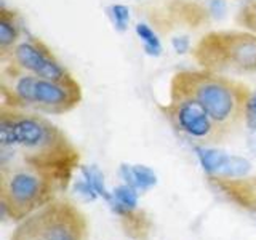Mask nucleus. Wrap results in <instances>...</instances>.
Masks as SVG:
<instances>
[{"mask_svg": "<svg viewBox=\"0 0 256 240\" xmlns=\"http://www.w3.org/2000/svg\"><path fill=\"white\" fill-rule=\"evenodd\" d=\"M0 214L24 220L53 198L54 182L38 168L10 160L0 165Z\"/></svg>", "mask_w": 256, "mask_h": 240, "instance_id": "obj_4", "label": "nucleus"}, {"mask_svg": "<svg viewBox=\"0 0 256 240\" xmlns=\"http://www.w3.org/2000/svg\"><path fill=\"white\" fill-rule=\"evenodd\" d=\"M78 170H80V176L96 190V194L100 196V198L108 202L112 196V190L108 189L106 181H104V174L100 168L96 165H80Z\"/></svg>", "mask_w": 256, "mask_h": 240, "instance_id": "obj_14", "label": "nucleus"}, {"mask_svg": "<svg viewBox=\"0 0 256 240\" xmlns=\"http://www.w3.org/2000/svg\"><path fill=\"white\" fill-rule=\"evenodd\" d=\"M250 170H252V164L248 162L245 157L229 156L228 162L224 164V166L221 168V172L218 173V176H214V178H220V180H240V178H246V174L250 173Z\"/></svg>", "mask_w": 256, "mask_h": 240, "instance_id": "obj_15", "label": "nucleus"}, {"mask_svg": "<svg viewBox=\"0 0 256 240\" xmlns=\"http://www.w3.org/2000/svg\"><path fill=\"white\" fill-rule=\"evenodd\" d=\"M245 125L252 132H256V90L252 92L250 98L246 102V112H245Z\"/></svg>", "mask_w": 256, "mask_h": 240, "instance_id": "obj_19", "label": "nucleus"}, {"mask_svg": "<svg viewBox=\"0 0 256 240\" xmlns=\"http://www.w3.org/2000/svg\"><path fill=\"white\" fill-rule=\"evenodd\" d=\"M140 202V190L128 186V184H120V186L112 189V196L108 200V205L120 218H133V213L138 208Z\"/></svg>", "mask_w": 256, "mask_h": 240, "instance_id": "obj_9", "label": "nucleus"}, {"mask_svg": "<svg viewBox=\"0 0 256 240\" xmlns=\"http://www.w3.org/2000/svg\"><path fill=\"white\" fill-rule=\"evenodd\" d=\"M246 2H248V0H246Z\"/></svg>", "mask_w": 256, "mask_h": 240, "instance_id": "obj_22", "label": "nucleus"}, {"mask_svg": "<svg viewBox=\"0 0 256 240\" xmlns=\"http://www.w3.org/2000/svg\"><path fill=\"white\" fill-rule=\"evenodd\" d=\"M0 146L44 172L54 186H66L78 164V152L58 126L42 116L12 108H2L0 114Z\"/></svg>", "mask_w": 256, "mask_h": 240, "instance_id": "obj_1", "label": "nucleus"}, {"mask_svg": "<svg viewBox=\"0 0 256 240\" xmlns=\"http://www.w3.org/2000/svg\"><path fill=\"white\" fill-rule=\"evenodd\" d=\"M172 46L178 54H184L190 50V40L186 36H178L172 38Z\"/></svg>", "mask_w": 256, "mask_h": 240, "instance_id": "obj_20", "label": "nucleus"}, {"mask_svg": "<svg viewBox=\"0 0 256 240\" xmlns=\"http://www.w3.org/2000/svg\"><path fill=\"white\" fill-rule=\"evenodd\" d=\"M237 22L245 30L256 34V0H248L237 13Z\"/></svg>", "mask_w": 256, "mask_h": 240, "instance_id": "obj_17", "label": "nucleus"}, {"mask_svg": "<svg viewBox=\"0 0 256 240\" xmlns=\"http://www.w3.org/2000/svg\"><path fill=\"white\" fill-rule=\"evenodd\" d=\"M164 112L180 133L205 146L220 142L228 136L194 98L184 93L170 90V101Z\"/></svg>", "mask_w": 256, "mask_h": 240, "instance_id": "obj_6", "label": "nucleus"}, {"mask_svg": "<svg viewBox=\"0 0 256 240\" xmlns=\"http://www.w3.org/2000/svg\"><path fill=\"white\" fill-rule=\"evenodd\" d=\"M108 14L114 24L116 30L125 32L128 29V22H130V8L124 4H112L108 8Z\"/></svg>", "mask_w": 256, "mask_h": 240, "instance_id": "obj_16", "label": "nucleus"}, {"mask_svg": "<svg viewBox=\"0 0 256 240\" xmlns=\"http://www.w3.org/2000/svg\"><path fill=\"white\" fill-rule=\"evenodd\" d=\"M21 38V26L16 14L2 4L0 8V54H6Z\"/></svg>", "mask_w": 256, "mask_h": 240, "instance_id": "obj_11", "label": "nucleus"}, {"mask_svg": "<svg viewBox=\"0 0 256 240\" xmlns=\"http://www.w3.org/2000/svg\"><path fill=\"white\" fill-rule=\"evenodd\" d=\"M74 190L78 197H82L85 200V202H94V200L100 197L98 194H96V190L82 178V176H80V180H77L74 182Z\"/></svg>", "mask_w": 256, "mask_h": 240, "instance_id": "obj_18", "label": "nucleus"}, {"mask_svg": "<svg viewBox=\"0 0 256 240\" xmlns=\"http://www.w3.org/2000/svg\"><path fill=\"white\" fill-rule=\"evenodd\" d=\"M134 32L138 38L141 40L142 44V48L144 52H146L148 56H152V58H158L160 54L164 52V46H162V42H160L158 36L156 34L152 28L146 22H138L134 26Z\"/></svg>", "mask_w": 256, "mask_h": 240, "instance_id": "obj_13", "label": "nucleus"}, {"mask_svg": "<svg viewBox=\"0 0 256 240\" xmlns=\"http://www.w3.org/2000/svg\"><path fill=\"white\" fill-rule=\"evenodd\" d=\"M12 240H86V221L74 205L52 200L21 220Z\"/></svg>", "mask_w": 256, "mask_h": 240, "instance_id": "obj_5", "label": "nucleus"}, {"mask_svg": "<svg viewBox=\"0 0 256 240\" xmlns=\"http://www.w3.org/2000/svg\"><path fill=\"white\" fill-rule=\"evenodd\" d=\"M80 101H82V88L77 80L70 84H61L37 77L30 109L45 114H66L77 108Z\"/></svg>", "mask_w": 256, "mask_h": 240, "instance_id": "obj_7", "label": "nucleus"}, {"mask_svg": "<svg viewBox=\"0 0 256 240\" xmlns=\"http://www.w3.org/2000/svg\"><path fill=\"white\" fill-rule=\"evenodd\" d=\"M170 90L194 98L226 134L245 124L246 102L252 90L229 76L204 69L180 70L172 77Z\"/></svg>", "mask_w": 256, "mask_h": 240, "instance_id": "obj_2", "label": "nucleus"}, {"mask_svg": "<svg viewBox=\"0 0 256 240\" xmlns=\"http://www.w3.org/2000/svg\"><path fill=\"white\" fill-rule=\"evenodd\" d=\"M53 56L54 54L52 53V50L42 42V40H38L36 37H29L16 44L10 53L0 54V60L12 61L14 66H18L20 69L38 77V74L42 72V69L46 66V62L50 61Z\"/></svg>", "mask_w": 256, "mask_h": 240, "instance_id": "obj_8", "label": "nucleus"}, {"mask_svg": "<svg viewBox=\"0 0 256 240\" xmlns=\"http://www.w3.org/2000/svg\"><path fill=\"white\" fill-rule=\"evenodd\" d=\"M200 69L221 76L256 72V34L248 30H212L192 48Z\"/></svg>", "mask_w": 256, "mask_h": 240, "instance_id": "obj_3", "label": "nucleus"}, {"mask_svg": "<svg viewBox=\"0 0 256 240\" xmlns=\"http://www.w3.org/2000/svg\"><path fill=\"white\" fill-rule=\"evenodd\" d=\"M118 174L124 180L125 184L134 188L140 192H146L157 184V174L152 168L146 165H130V164H120Z\"/></svg>", "mask_w": 256, "mask_h": 240, "instance_id": "obj_10", "label": "nucleus"}, {"mask_svg": "<svg viewBox=\"0 0 256 240\" xmlns=\"http://www.w3.org/2000/svg\"><path fill=\"white\" fill-rule=\"evenodd\" d=\"M226 2L224 0H210V4H208V12H210L212 16H214L216 20H221L224 18V14H226Z\"/></svg>", "mask_w": 256, "mask_h": 240, "instance_id": "obj_21", "label": "nucleus"}, {"mask_svg": "<svg viewBox=\"0 0 256 240\" xmlns=\"http://www.w3.org/2000/svg\"><path fill=\"white\" fill-rule=\"evenodd\" d=\"M194 152L197 156L200 166H202V170L210 176V178L218 176L221 168L224 166V164H226L229 158V154H226L224 150L205 146V144H196Z\"/></svg>", "mask_w": 256, "mask_h": 240, "instance_id": "obj_12", "label": "nucleus"}]
</instances>
